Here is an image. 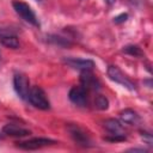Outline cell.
Instances as JSON below:
<instances>
[{
    "label": "cell",
    "mask_w": 153,
    "mask_h": 153,
    "mask_svg": "<svg viewBox=\"0 0 153 153\" xmlns=\"http://www.w3.org/2000/svg\"><path fill=\"white\" fill-rule=\"evenodd\" d=\"M56 143V141L50 140V139H45V137H35V139H30L27 141H22L18 142V147L23 148V149H38L49 145H54Z\"/></svg>",
    "instance_id": "cell-5"
},
{
    "label": "cell",
    "mask_w": 153,
    "mask_h": 153,
    "mask_svg": "<svg viewBox=\"0 0 153 153\" xmlns=\"http://www.w3.org/2000/svg\"><path fill=\"white\" fill-rule=\"evenodd\" d=\"M122 51L126 54H129L131 56H135V57H141L145 55L143 51L141 50V48L137 45H126V47H123Z\"/></svg>",
    "instance_id": "cell-14"
},
{
    "label": "cell",
    "mask_w": 153,
    "mask_h": 153,
    "mask_svg": "<svg viewBox=\"0 0 153 153\" xmlns=\"http://www.w3.org/2000/svg\"><path fill=\"white\" fill-rule=\"evenodd\" d=\"M0 42H1V44H4L7 48H11V49L19 48V41L13 35H2V36H0Z\"/></svg>",
    "instance_id": "cell-13"
},
{
    "label": "cell",
    "mask_w": 153,
    "mask_h": 153,
    "mask_svg": "<svg viewBox=\"0 0 153 153\" xmlns=\"http://www.w3.org/2000/svg\"><path fill=\"white\" fill-rule=\"evenodd\" d=\"M127 18H128V14H127V13H122V14H120V16L115 17V18H114V22H115L116 24H120V23L126 22V20H127Z\"/></svg>",
    "instance_id": "cell-16"
},
{
    "label": "cell",
    "mask_w": 153,
    "mask_h": 153,
    "mask_svg": "<svg viewBox=\"0 0 153 153\" xmlns=\"http://www.w3.org/2000/svg\"><path fill=\"white\" fill-rule=\"evenodd\" d=\"M104 127L105 129L111 133L112 136H124V129H123V126L121 122H118L117 120H114V118H110V120H106L104 122ZM126 137V136H124Z\"/></svg>",
    "instance_id": "cell-10"
},
{
    "label": "cell",
    "mask_w": 153,
    "mask_h": 153,
    "mask_svg": "<svg viewBox=\"0 0 153 153\" xmlns=\"http://www.w3.org/2000/svg\"><path fill=\"white\" fill-rule=\"evenodd\" d=\"M142 137H143V140L148 143V145H152V142H153V140H152V135L149 134V133H146V131H143L142 133Z\"/></svg>",
    "instance_id": "cell-17"
},
{
    "label": "cell",
    "mask_w": 153,
    "mask_h": 153,
    "mask_svg": "<svg viewBox=\"0 0 153 153\" xmlns=\"http://www.w3.org/2000/svg\"><path fill=\"white\" fill-rule=\"evenodd\" d=\"M2 131H4L6 135H10V136H19V137L27 136V135L31 134L30 130L24 129V128H22V127H19V126H16V124H12V123H8V124L4 126Z\"/></svg>",
    "instance_id": "cell-11"
},
{
    "label": "cell",
    "mask_w": 153,
    "mask_h": 153,
    "mask_svg": "<svg viewBox=\"0 0 153 153\" xmlns=\"http://www.w3.org/2000/svg\"><path fill=\"white\" fill-rule=\"evenodd\" d=\"M12 6H13L14 11H16L25 22H27V23H30V24H32V25H35V26H38V25H39L35 12L31 10V7H30L27 4L23 2V1H19V0H13Z\"/></svg>",
    "instance_id": "cell-2"
},
{
    "label": "cell",
    "mask_w": 153,
    "mask_h": 153,
    "mask_svg": "<svg viewBox=\"0 0 153 153\" xmlns=\"http://www.w3.org/2000/svg\"><path fill=\"white\" fill-rule=\"evenodd\" d=\"M13 86L17 92V94L22 99H27L29 91H30V85H29V79L24 74H16L13 78Z\"/></svg>",
    "instance_id": "cell-4"
},
{
    "label": "cell",
    "mask_w": 153,
    "mask_h": 153,
    "mask_svg": "<svg viewBox=\"0 0 153 153\" xmlns=\"http://www.w3.org/2000/svg\"><path fill=\"white\" fill-rule=\"evenodd\" d=\"M36 1H43V0H36Z\"/></svg>",
    "instance_id": "cell-19"
},
{
    "label": "cell",
    "mask_w": 153,
    "mask_h": 153,
    "mask_svg": "<svg viewBox=\"0 0 153 153\" xmlns=\"http://www.w3.org/2000/svg\"><path fill=\"white\" fill-rule=\"evenodd\" d=\"M27 100L37 109L41 110H48L50 108V103L44 93V91L38 86H32L29 91Z\"/></svg>",
    "instance_id": "cell-1"
},
{
    "label": "cell",
    "mask_w": 153,
    "mask_h": 153,
    "mask_svg": "<svg viewBox=\"0 0 153 153\" xmlns=\"http://www.w3.org/2000/svg\"><path fill=\"white\" fill-rule=\"evenodd\" d=\"M108 75H109V78L111 80H114L115 82L122 85L123 87H126V88H128L130 91H135L136 87H135L134 82L126 74H123L116 66H109V68H108Z\"/></svg>",
    "instance_id": "cell-3"
},
{
    "label": "cell",
    "mask_w": 153,
    "mask_h": 153,
    "mask_svg": "<svg viewBox=\"0 0 153 153\" xmlns=\"http://www.w3.org/2000/svg\"><path fill=\"white\" fill-rule=\"evenodd\" d=\"M121 118L124 123H128V124H137L140 122V117L139 115L131 110V109H126L123 111H121Z\"/></svg>",
    "instance_id": "cell-12"
},
{
    "label": "cell",
    "mask_w": 153,
    "mask_h": 153,
    "mask_svg": "<svg viewBox=\"0 0 153 153\" xmlns=\"http://www.w3.org/2000/svg\"><path fill=\"white\" fill-rule=\"evenodd\" d=\"M94 105H96V108L99 109V110H106V109L109 108V100H108L104 96L98 94V96L94 98Z\"/></svg>",
    "instance_id": "cell-15"
},
{
    "label": "cell",
    "mask_w": 153,
    "mask_h": 153,
    "mask_svg": "<svg viewBox=\"0 0 153 153\" xmlns=\"http://www.w3.org/2000/svg\"><path fill=\"white\" fill-rule=\"evenodd\" d=\"M106 1H108L109 4H114V2H115V0H106Z\"/></svg>",
    "instance_id": "cell-18"
},
{
    "label": "cell",
    "mask_w": 153,
    "mask_h": 153,
    "mask_svg": "<svg viewBox=\"0 0 153 153\" xmlns=\"http://www.w3.org/2000/svg\"><path fill=\"white\" fill-rule=\"evenodd\" d=\"M80 82H81L82 87H85L86 90H94L96 91V90L100 88V81L91 71H81Z\"/></svg>",
    "instance_id": "cell-8"
},
{
    "label": "cell",
    "mask_w": 153,
    "mask_h": 153,
    "mask_svg": "<svg viewBox=\"0 0 153 153\" xmlns=\"http://www.w3.org/2000/svg\"><path fill=\"white\" fill-rule=\"evenodd\" d=\"M68 131L71 134V136L73 137V140L78 143L84 147H88L91 146V140L88 137V135L76 124H69L68 126Z\"/></svg>",
    "instance_id": "cell-7"
},
{
    "label": "cell",
    "mask_w": 153,
    "mask_h": 153,
    "mask_svg": "<svg viewBox=\"0 0 153 153\" xmlns=\"http://www.w3.org/2000/svg\"><path fill=\"white\" fill-rule=\"evenodd\" d=\"M65 62L79 71H92L94 67V62L92 60H85V59H75V57H65Z\"/></svg>",
    "instance_id": "cell-9"
},
{
    "label": "cell",
    "mask_w": 153,
    "mask_h": 153,
    "mask_svg": "<svg viewBox=\"0 0 153 153\" xmlns=\"http://www.w3.org/2000/svg\"><path fill=\"white\" fill-rule=\"evenodd\" d=\"M68 97L72 103L78 106H85L87 104V90L82 86H74L71 88Z\"/></svg>",
    "instance_id": "cell-6"
}]
</instances>
